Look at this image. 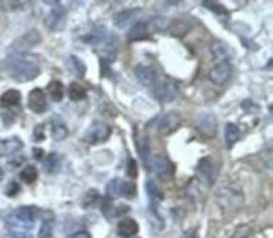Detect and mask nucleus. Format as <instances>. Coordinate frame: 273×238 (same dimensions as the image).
I'll return each mask as SVG.
<instances>
[{"instance_id":"obj_1","label":"nucleus","mask_w":273,"mask_h":238,"mask_svg":"<svg viewBox=\"0 0 273 238\" xmlns=\"http://www.w3.org/2000/svg\"><path fill=\"white\" fill-rule=\"evenodd\" d=\"M216 203L223 211H236L245 203V193L238 184L226 183L216 191Z\"/></svg>"},{"instance_id":"obj_2","label":"nucleus","mask_w":273,"mask_h":238,"mask_svg":"<svg viewBox=\"0 0 273 238\" xmlns=\"http://www.w3.org/2000/svg\"><path fill=\"white\" fill-rule=\"evenodd\" d=\"M7 66H9V71H11L12 80L19 81V83H26V81L34 80L41 73L39 66L32 60H29V57H12V60L7 63Z\"/></svg>"},{"instance_id":"obj_3","label":"nucleus","mask_w":273,"mask_h":238,"mask_svg":"<svg viewBox=\"0 0 273 238\" xmlns=\"http://www.w3.org/2000/svg\"><path fill=\"white\" fill-rule=\"evenodd\" d=\"M37 216H39V210H37V208L22 206L7 218V228H22V230H31Z\"/></svg>"},{"instance_id":"obj_4","label":"nucleus","mask_w":273,"mask_h":238,"mask_svg":"<svg viewBox=\"0 0 273 238\" xmlns=\"http://www.w3.org/2000/svg\"><path fill=\"white\" fill-rule=\"evenodd\" d=\"M110 135H112V127L102 122V120H95V122L89 125V129L86 130L83 140L89 145H97V144L107 142Z\"/></svg>"},{"instance_id":"obj_5","label":"nucleus","mask_w":273,"mask_h":238,"mask_svg":"<svg viewBox=\"0 0 273 238\" xmlns=\"http://www.w3.org/2000/svg\"><path fill=\"white\" fill-rule=\"evenodd\" d=\"M135 184L130 183V181H123L120 177H115L112 179L108 184H107V194L108 198H120V196H125L127 200H133L135 198Z\"/></svg>"},{"instance_id":"obj_6","label":"nucleus","mask_w":273,"mask_h":238,"mask_svg":"<svg viewBox=\"0 0 273 238\" xmlns=\"http://www.w3.org/2000/svg\"><path fill=\"white\" fill-rule=\"evenodd\" d=\"M147 167H148V171H152L157 177L162 179V181L169 179L172 171H174V164H172V162L169 161V157H167V155H164V154L152 155V157L148 159Z\"/></svg>"},{"instance_id":"obj_7","label":"nucleus","mask_w":273,"mask_h":238,"mask_svg":"<svg viewBox=\"0 0 273 238\" xmlns=\"http://www.w3.org/2000/svg\"><path fill=\"white\" fill-rule=\"evenodd\" d=\"M196 172H198V177L206 184V186H213L214 181H216V176H218L216 164H214V161L211 157L199 159Z\"/></svg>"},{"instance_id":"obj_8","label":"nucleus","mask_w":273,"mask_h":238,"mask_svg":"<svg viewBox=\"0 0 273 238\" xmlns=\"http://www.w3.org/2000/svg\"><path fill=\"white\" fill-rule=\"evenodd\" d=\"M182 115L179 111H167V113L162 116L159 122V134L160 135H170L172 132H175L177 129L180 127L182 124Z\"/></svg>"},{"instance_id":"obj_9","label":"nucleus","mask_w":273,"mask_h":238,"mask_svg":"<svg viewBox=\"0 0 273 238\" xmlns=\"http://www.w3.org/2000/svg\"><path fill=\"white\" fill-rule=\"evenodd\" d=\"M135 78L138 80V83L143 85V86H155L157 85V78H159V73L154 66H148V65H137L135 70Z\"/></svg>"},{"instance_id":"obj_10","label":"nucleus","mask_w":273,"mask_h":238,"mask_svg":"<svg viewBox=\"0 0 273 238\" xmlns=\"http://www.w3.org/2000/svg\"><path fill=\"white\" fill-rule=\"evenodd\" d=\"M231 65L229 61H219L214 63V66L209 70V80L216 85H224L231 78Z\"/></svg>"},{"instance_id":"obj_11","label":"nucleus","mask_w":273,"mask_h":238,"mask_svg":"<svg viewBox=\"0 0 273 238\" xmlns=\"http://www.w3.org/2000/svg\"><path fill=\"white\" fill-rule=\"evenodd\" d=\"M46 26L49 27V31H61L64 29L66 26V11L59 4H54V7L51 9L49 16H47V21H46Z\"/></svg>"},{"instance_id":"obj_12","label":"nucleus","mask_w":273,"mask_h":238,"mask_svg":"<svg viewBox=\"0 0 273 238\" xmlns=\"http://www.w3.org/2000/svg\"><path fill=\"white\" fill-rule=\"evenodd\" d=\"M196 127L201 134H204L206 137H214L218 130V120L213 113H203L196 120Z\"/></svg>"},{"instance_id":"obj_13","label":"nucleus","mask_w":273,"mask_h":238,"mask_svg":"<svg viewBox=\"0 0 273 238\" xmlns=\"http://www.w3.org/2000/svg\"><path fill=\"white\" fill-rule=\"evenodd\" d=\"M155 96L159 98L162 103H169V101H174L177 96V86L174 81L170 80H162L155 88Z\"/></svg>"},{"instance_id":"obj_14","label":"nucleus","mask_w":273,"mask_h":238,"mask_svg":"<svg viewBox=\"0 0 273 238\" xmlns=\"http://www.w3.org/2000/svg\"><path fill=\"white\" fill-rule=\"evenodd\" d=\"M27 105L34 113H44L47 110V96L41 88H34L29 93Z\"/></svg>"},{"instance_id":"obj_15","label":"nucleus","mask_w":273,"mask_h":238,"mask_svg":"<svg viewBox=\"0 0 273 238\" xmlns=\"http://www.w3.org/2000/svg\"><path fill=\"white\" fill-rule=\"evenodd\" d=\"M193 26L194 24L189 17H175L169 21V26H167L165 31L172 36H186L193 29Z\"/></svg>"},{"instance_id":"obj_16","label":"nucleus","mask_w":273,"mask_h":238,"mask_svg":"<svg viewBox=\"0 0 273 238\" xmlns=\"http://www.w3.org/2000/svg\"><path fill=\"white\" fill-rule=\"evenodd\" d=\"M142 16V9H130V11H122L115 16V26L120 27V29H125L132 24H135V21L138 17Z\"/></svg>"},{"instance_id":"obj_17","label":"nucleus","mask_w":273,"mask_h":238,"mask_svg":"<svg viewBox=\"0 0 273 238\" xmlns=\"http://www.w3.org/2000/svg\"><path fill=\"white\" fill-rule=\"evenodd\" d=\"M117 233L122 238H132L138 233V223L133 218H123L118 221L117 225Z\"/></svg>"},{"instance_id":"obj_18","label":"nucleus","mask_w":273,"mask_h":238,"mask_svg":"<svg viewBox=\"0 0 273 238\" xmlns=\"http://www.w3.org/2000/svg\"><path fill=\"white\" fill-rule=\"evenodd\" d=\"M22 147H24L22 140H19L17 137L2 139L0 140V157H6V155H14V154L21 152Z\"/></svg>"},{"instance_id":"obj_19","label":"nucleus","mask_w":273,"mask_h":238,"mask_svg":"<svg viewBox=\"0 0 273 238\" xmlns=\"http://www.w3.org/2000/svg\"><path fill=\"white\" fill-rule=\"evenodd\" d=\"M49 127H51V137L57 140V142H59V140H64L69 135L68 127H66V124L59 118V116H52L49 122Z\"/></svg>"},{"instance_id":"obj_20","label":"nucleus","mask_w":273,"mask_h":238,"mask_svg":"<svg viewBox=\"0 0 273 238\" xmlns=\"http://www.w3.org/2000/svg\"><path fill=\"white\" fill-rule=\"evenodd\" d=\"M37 42H41L39 32H37V31H29L27 34H24L21 39H17V41L14 42V49L24 51V49H27V47L36 46Z\"/></svg>"},{"instance_id":"obj_21","label":"nucleus","mask_w":273,"mask_h":238,"mask_svg":"<svg viewBox=\"0 0 273 238\" xmlns=\"http://www.w3.org/2000/svg\"><path fill=\"white\" fill-rule=\"evenodd\" d=\"M150 36V32H148V24L147 22H135L133 26L130 27V31H128V41L135 42V41H142V39H147Z\"/></svg>"},{"instance_id":"obj_22","label":"nucleus","mask_w":273,"mask_h":238,"mask_svg":"<svg viewBox=\"0 0 273 238\" xmlns=\"http://www.w3.org/2000/svg\"><path fill=\"white\" fill-rule=\"evenodd\" d=\"M22 95L19 90H7L6 93L0 96V106L2 108H14V106L21 105Z\"/></svg>"},{"instance_id":"obj_23","label":"nucleus","mask_w":273,"mask_h":238,"mask_svg":"<svg viewBox=\"0 0 273 238\" xmlns=\"http://www.w3.org/2000/svg\"><path fill=\"white\" fill-rule=\"evenodd\" d=\"M61 166H63V159L57 152H51L47 157L44 159V167H46V172L49 174H56L59 172Z\"/></svg>"},{"instance_id":"obj_24","label":"nucleus","mask_w":273,"mask_h":238,"mask_svg":"<svg viewBox=\"0 0 273 238\" xmlns=\"http://www.w3.org/2000/svg\"><path fill=\"white\" fill-rule=\"evenodd\" d=\"M145 189H147V194H148V200H150V208H155V206L162 201V191H160V188L157 186L155 181H147Z\"/></svg>"},{"instance_id":"obj_25","label":"nucleus","mask_w":273,"mask_h":238,"mask_svg":"<svg viewBox=\"0 0 273 238\" xmlns=\"http://www.w3.org/2000/svg\"><path fill=\"white\" fill-rule=\"evenodd\" d=\"M68 68L71 70V73L76 75L78 78H84V75H86V65L78 56H69L68 57Z\"/></svg>"},{"instance_id":"obj_26","label":"nucleus","mask_w":273,"mask_h":238,"mask_svg":"<svg viewBox=\"0 0 273 238\" xmlns=\"http://www.w3.org/2000/svg\"><path fill=\"white\" fill-rule=\"evenodd\" d=\"M47 93H49V98L52 101H61L64 96V86L59 80H52L49 85H47Z\"/></svg>"},{"instance_id":"obj_27","label":"nucleus","mask_w":273,"mask_h":238,"mask_svg":"<svg viewBox=\"0 0 273 238\" xmlns=\"http://www.w3.org/2000/svg\"><path fill=\"white\" fill-rule=\"evenodd\" d=\"M224 140H226L228 149H231L239 140V129L234 124H226V127H224Z\"/></svg>"},{"instance_id":"obj_28","label":"nucleus","mask_w":273,"mask_h":238,"mask_svg":"<svg viewBox=\"0 0 273 238\" xmlns=\"http://www.w3.org/2000/svg\"><path fill=\"white\" fill-rule=\"evenodd\" d=\"M68 96L73 101H83L86 98V90L84 86H81L79 83L73 81L69 86H68Z\"/></svg>"},{"instance_id":"obj_29","label":"nucleus","mask_w":273,"mask_h":238,"mask_svg":"<svg viewBox=\"0 0 273 238\" xmlns=\"http://www.w3.org/2000/svg\"><path fill=\"white\" fill-rule=\"evenodd\" d=\"M211 57H213L214 63L219 61H228V51L226 46L221 44V42H216V44L211 46Z\"/></svg>"},{"instance_id":"obj_30","label":"nucleus","mask_w":273,"mask_h":238,"mask_svg":"<svg viewBox=\"0 0 273 238\" xmlns=\"http://www.w3.org/2000/svg\"><path fill=\"white\" fill-rule=\"evenodd\" d=\"M37 176H39V172H37V167L36 166H26L21 171V181H24L26 184H32L36 183Z\"/></svg>"},{"instance_id":"obj_31","label":"nucleus","mask_w":273,"mask_h":238,"mask_svg":"<svg viewBox=\"0 0 273 238\" xmlns=\"http://www.w3.org/2000/svg\"><path fill=\"white\" fill-rule=\"evenodd\" d=\"M138 154H140L142 161H143V164H145V167H147L148 159H150V144H148V139L143 137V139L138 140Z\"/></svg>"},{"instance_id":"obj_32","label":"nucleus","mask_w":273,"mask_h":238,"mask_svg":"<svg viewBox=\"0 0 273 238\" xmlns=\"http://www.w3.org/2000/svg\"><path fill=\"white\" fill-rule=\"evenodd\" d=\"M52 231H54V221L46 218L39 228V238H52Z\"/></svg>"},{"instance_id":"obj_33","label":"nucleus","mask_w":273,"mask_h":238,"mask_svg":"<svg viewBox=\"0 0 273 238\" xmlns=\"http://www.w3.org/2000/svg\"><path fill=\"white\" fill-rule=\"evenodd\" d=\"M100 200V194L97 189H89L88 193L83 196V208H91L95 206V203Z\"/></svg>"},{"instance_id":"obj_34","label":"nucleus","mask_w":273,"mask_h":238,"mask_svg":"<svg viewBox=\"0 0 273 238\" xmlns=\"http://www.w3.org/2000/svg\"><path fill=\"white\" fill-rule=\"evenodd\" d=\"M12 238H32L31 230H22V228H9Z\"/></svg>"},{"instance_id":"obj_35","label":"nucleus","mask_w":273,"mask_h":238,"mask_svg":"<svg viewBox=\"0 0 273 238\" xmlns=\"http://www.w3.org/2000/svg\"><path fill=\"white\" fill-rule=\"evenodd\" d=\"M204 7L209 9V11H213L214 14H223V16H226V9H224L221 4L218 2H204Z\"/></svg>"},{"instance_id":"obj_36","label":"nucleus","mask_w":273,"mask_h":238,"mask_svg":"<svg viewBox=\"0 0 273 238\" xmlns=\"http://www.w3.org/2000/svg\"><path fill=\"white\" fill-rule=\"evenodd\" d=\"M137 174H138V169H137L135 159H128V162H127V176L130 177V179H135Z\"/></svg>"},{"instance_id":"obj_37","label":"nucleus","mask_w":273,"mask_h":238,"mask_svg":"<svg viewBox=\"0 0 273 238\" xmlns=\"http://www.w3.org/2000/svg\"><path fill=\"white\" fill-rule=\"evenodd\" d=\"M19 191H21V186H19V183H17V181L9 183V186H7V189H6V193H7V196H9V198L17 196Z\"/></svg>"},{"instance_id":"obj_38","label":"nucleus","mask_w":273,"mask_h":238,"mask_svg":"<svg viewBox=\"0 0 273 238\" xmlns=\"http://www.w3.org/2000/svg\"><path fill=\"white\" fill-rule=\"evenodd\" d=\"M250 235H251V228L248 225H243L238 228L236 233H234V238H248Z\"/></svg>"},{"instance_id":"obj_39","label":"nucleus","mask_w":273,"mask_h":238,"mask_svg":"<svg viewBox=\"0 0 273 238\" xmlns=\"http://www.w3.org/2000/svg\"><path fill=\"white\" fill-rule=\"evenodd\" d=\"M34 140L36 142H42V140L46 139V132H44V125H36L34 129Z\"/></svg>"},{"instance_id":"obj_40","label":"nucleus","mask_w":273,"mask_h":238,"mask_svg":"<svg viewBox=\"0 0 273 238\" xmlns=\"http://www.w3.org/2000/svg\"><path fill=\"white\" fill-rule=\"evenodd\" d=\"M71 238H91V235L88 231H76L71 235Z\"/></svg>"},{"instance_id":"obj_41","label":"nucleus","mask_w":273,"mask_h":238,"mask_svg":"<svg viewBox=\"0 0 273 238\" xmlns=\"http://www.w3.org/2000/svg\"><path fill=\"white\" fill-rule=\"evenodd\" d=\"M42 154H44V150H42V149L32 150V155H34V159H37V161H41V159H42Z\"/></svg>"},{"instance_id":"obj_42","label":"nucleus","mask_w":273,"mask_h":238,"mask_svg":"<svg viewBox=\"0 0 273 238\" xmlns=\"http://www.w3.org/2000/svg\"><path fill=\"white\" fill-rule=\"evenodd\" d=\"M2 179H4V169L0 167V181H2Z\"/></svg>"}]
</instances>
